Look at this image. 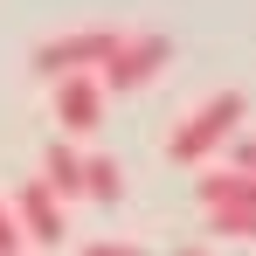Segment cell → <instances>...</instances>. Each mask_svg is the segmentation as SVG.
<instances>
[{
	"label": "cell",
	"mask_w": 256,
	"mask_h": 256,
	"mask_svg": "<svg viewBox=\"0 0 256 256\" xmlns=\"http://www.w3.org/2000/svg\"><path fill=\"white\" fill-rule=\"evenodd\" d=\"M250 118V104H242V90H214L208 104L194 111V118H180V132L166 138V152L180 160V166H208L214 152L236 138V125Z\"/></svg>",
	"instance_id": "obj_1"
},
{
	"label": "cell",
	"mask_w": 256,
	"mask_h": 256,
	"mask_svg": "<svg viewBox=\"0 0 256 256\" xmlns=\"http://www.w3.org/2000/svg\"><path fill=\"white\" fill-rule=\"evenodd\" d=\"M111 48H118V28H70V35H48L35 48V70H42L48 84L56 76H97Z\"/></svg>",
	"instance_id": "obj_2"
},
{
	"label": "cell",
	"mask_w": 256,
	"mask_h": 256,
	"mask_svg": "<svg viewBox=\"0 0 256 256\" xmlns=\"http://www.w3.org/2000/svg\"><path fill=\"white\" fill-rule=\"evenodd\" d=\"M166 35H118V48L104 56V70H97V90H138L152 84L160 70H166Z\"/></svg>",
	"instance_id": "obj_3"
},
{
	"label": "cell",
	"mask_w": 256,
	"mask_h": 256,
	"mask_svg": "<svg viewBox=\"0 0 256 256\" xmlns=\"http://www.w3.org/2000/svg\"><path fill=\"white\" fill-rule=\"evenodd\" d=\"M7 208L21 222V242H35V250H62V242H70V214H62V201L48 194L42 180H21Z\"/></svg>",
	"instance_id": "obj_4"
},
{
	"label": "cell",
	"mask_w": 256,
	"mask_h": 256,
	"mask_svg": "<svg viewBox=\"0 0 256 256\" xmlns=\"http://www.w3.org/2000/svg\"><path fill=\"white\" fill-rule=\"evenodd\" d=\"M56 125L70 132V138H84V132L104 125V90H97V76H56Z\"/></svg>",
	"instance_id": "obj_5"
},
{
	"label": "cell",
	"mask_w": 256,
	"mask_h": 256,
	"mask_svg": "<svg viewBox=\"0 0 256 256\" xmlns=\"http://www.w3.org/2000/svg\"><path fill=\"white\" fill-rule=\"evenodd\" d=\"M42 187L56 194V201H76V194H84V152H76L70 138H56V146L42 152Z\"/></svg>",
	"instance_id": "obj_6"
},
{
	"label": "cell",
	"mask_w": 256,
	"mask_h": 256,
	"mask_svg": "<svg viewBox=\"0 0 256 256\" xmlns=\"http://www.w3.org/2000/svg\"><path fill=\"white\" fill-rule=\"evenodd\" d=\"M201 214L214 208H256V173H201Z\"/></svg>",
	"instance_id": "obj_7"
},
{
	"label": "cell",
	"mask_w": 256,
	"mask_h": 256,
	"mask_svg": "<svg viewBox=\"0 0 256 256\" xmlns=\"http://www.w3.org/2000/svg\"><path fill=\"white\" fill-rule=\"evenodd\" d=\"M84 194H90V201H125V173H118V160L90 152V160H84Z\"/></svg>",
	"instance_id": "obj_8"
},
{
	"label": "cell",
	"mask_w": 256,
	"mask_h": 256,
	"mask_svg": "<svg viewBox=\"0 0 256 256\" xmlns=\"http://www.w3.org/2000/svg\"><path fill=\"white\" fill-rule=\"evenodd\" d=\"M208 236H222V242H256V208H214Z\"/></svg>",
	"instance_id": "obj_9"
},
{
	"label": "cell",
	"mask_w": 256,
	"mask_h": 256,
	"mask_svg": "<svg viewBox=\"0 0 256 256\" xmlns=\"http://www.w3.org/2000/svg\"><path fill=\"white\" fill-rule=\"evenodd\" d=\"M0 256H21V222H14L7 201H0Z\"/></svg>",
	"instance_id": "obj_10"
},
{
	"label": "cell",
	"mask_w": 256,
	"mask_h": 256,
	"mask_svg": "<svg viewBox=\"0 0 256 256\" xmlns=\"http://www.w3.org/2000/svg\"><path fill=\"white\" fill-rule=\"evenodd\" d=\"M228 152H236L228 173H256V138H228Z\"/></svg>",
	"instance_id": "obj_11"
},
{
	"label": "cell",
	"mask_w": 256,
	"mask_h": 256,
	"mask_svg": "<svg viewBox=\"0 0 256 256\" xmlns=\"http://www.w3.org/2000/svg\"><path fill=\"white\" fill-rule=\"evenodd\" d=\"M76 256H138V250H132V242H84Z\"/></svg>",
	"instance_id": "obj_12"
},
{
	"label": "cell",
	"mask_w": 256,
	"mask_h": 256,
	"mask_svg": "<svg viewBox=\"0 0 256 256\" xmlns=\"http://www.w3.org/2000/svg\"><path fill=\"white\" fill-rule=\"evenodd\" d=\"M173 256H208V250H173Z\"/></svg>",
	"instance_id": "obj_13"
},
{
	"label": "cell",
	"mask_w": 256,
	"mask_h": 256,
	"mask_svg": "<svg viewBox=\"0 0 256 256\" xmlns=\"http://www.w3.org/2000/svg\"><path fill=\"white\" fill-rule=\"evenodd\" d=\"M21 256H28V250H21Z\"/></svg>",
	"instance_id": "obj_14"
}]
</instances>
